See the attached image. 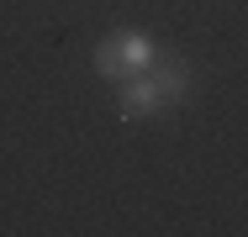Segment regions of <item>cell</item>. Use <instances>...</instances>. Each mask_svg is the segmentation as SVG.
Here are the masks:
<instances>
[{
  "label": "cell",
  "mask_w": 248,
  "mask_h": 237,
  "mask_svg": "<svg viewBox=\"0 0 248 237\" xmlns=\"http://www.w3.org/2000/svg\"><path fill=\"white\" fill-rule=\"evenodd\" d=\"M158 111H174L169 105V95H164V85H158V74H127L122 85H116V116L122 121H148V116H158Z\"/></svg>",
  "instance_id": "obj_1"
},
{
  "label": "cell",
  "mask_w": 248,
  "mask_h": 237,
  "mask_svg": "<svg viewBox=\"0 0 248 237\" xmlns=\"http://www.w3.org/2000/svg\"><path fill=\"white\" fill-rule=\"evenodd\" d=\"M111 47H116V58H122V69H127V74H148L153 63H158V43H153L148 32H138V27L111 32Z\"/></svg>",
  "instance_id": "obj_2"
},
{
  "label": "cell",
  "mask_w": 248,
  "mask_h": 237,
  "mask_svg": "<svg viewBox=\"0 0 248 237\" xmlns=\"http://www.w3.org/2000/svg\"><path fill=\"white\" fill-rule=\"evenodd\" d=\"M90 69H95L100 79H111V85H122V79H127V69H122V58H116L111 37H106V43H95V53H90Z\"/></svg>",
  "instance_id": "obj_3"
}]
</instances>
